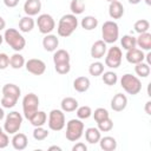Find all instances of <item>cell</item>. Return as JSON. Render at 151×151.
I'll list each match as a JSON object with an SVG mask.
<instances>
[{
  "label": "cell",
  "instance_id": "83f0119b",
  "mask_svg": "<svg viewBox=\"0 0 151 151\" xmlns=\"http://www.w3.org/2000/svg\"><path fill=\"white\" fill-rule=\"evenodd\" d=\"M81 27L86 31H92L97 26H98V19L93 15H86L81 19V22H80Z\"/></svg>",
  "mask_w": 151,
  "mask_h": 151
},
{
  "label": "cell",
  "instance_id": "7bdbcfd3",
  "mask_svg": "<svg viewBox=\"0 0 151 151\" xmlns=\"http://www.w3.org/2000/svg\"><path fill=\"white\" fill-rule=\"evenodd\" d=\"M4 4H5L6 7H8V8H13V7L18 6L19 0H4Z\"/></svg>",
  "mask_w": 151,
  "mask_h": 151
},
{
  "label": "cell",
  "instance_id": "7a4b0ae2",
  "mask_svg": "<svg viewBox=\"0 0 151 151\" xmlns=\"http://www.w3.org/2000/svg\"><path fill=\"white\" fill-rule=\"evenodd\" d=\"M78 27V19L74 14H65L60 18L57 27V33L61 38L70 37Z\"/></svg>",
  "mask_w": 151,
  "mask_h": 151
},
{
  "label": "cell",
  "instance_id": "7c38bea8",
  "mask_svg": "<svg viewBox=\"0 0 151 151\" xmlns=\"http://www.w3.org/2000/svg\"><path fill=\"white\" fill-rule=\"evenodd\" d=\"M25 67H26L27 72H29L34 76H41L46 71V64L41 59H35V58L28 59L25 63Z\"/></svg>",
  "mask_w": 151,
  "mask_h": 151
},
{
  "label": "cell",
  "instance_id": "836d02e7",
  "mask_svg": "<svg viewBox=\"0 0 151 151\" xmlns=\"http://www.w3.org/2000/svg\"><path fill=\"white\" fill-rule=\"evenodd\" d=\"M101 79H103L104 84H106V85H109V86H113V85H116V83L118 81L117 73H116V72H112V71L103 72Z\"/></svg>",
  "mask_w": 151,
  "mask_h": 151
},
{
  "label": "cell",
  "instance_id": "e575fe53",
  "mask_svg": "<svg viewBox=\"0 0 151 151\" xmlns=\"http://www.w3.org/2000/svg\"><path fill=\"white\" fill-rule=\"evenodd\" d=\"M149 28H150V22H149L146 19H139V20H137V21L134 22V25H133V29H134L138 34L147 32Z\"/></svg>",
  "mask_w": 151,
  "mask_h": 151
},
{
  "label": "cell",
  "instance_id": "44dd1931",
  "mask_svg": "<svg viewBox=\"0 0 151 151\" xmlns=\"http://www.w3.org/2000/svg\"><path fill=\"white\" fill-rule=\"evenodd\" d=\"M98 143L100 145V149L104 151H113L117 149V140H116V138H113L111 136L100 137Z\"/></svg>",
  "mask_w": 151,
  "mask_h": 151
},
{
  "label": "cell",
  "instance_id": "74e56055",
  "mask_svg": "<svg viewBox=\"0 0 151 151\" xmlns=\"http://www.w3.org/2000/svg\"><path fill=\"white\" fill-rule=\"evenodd\" d=\"M48 137V131L46 129H44L42 126H35L33 130V138L38 142L44 140Z\"/></svg>",
  "mask_w": 151,
  "mask_h": 151
},
{
  "label": "cell",
  "instance_id": "e0dca14e",
  "mask_svg": "<svg viewBox=\"0 0 151 151\" xmlns=\"http://www.w3.org/2000/svg\"><path fill=\"white\" fill-rule=\"evenodd\" d=\"M106 51H107L106 42L104 40H97L91 47V57L93 59H100L105 55Z\"/></svg>",
  "mask_w": 151,
  "mask_h": 151
},
{
  "label": "cell",
  "instance_id": "5b68a950",
  "mask_svg": "<svg viewBox=\"0 0 151 151\" xmlns=\"http://www.w3.org/2000/svg\"><path fill=\"white\" fill-rule=\"evenodd\" d=\"M84 133V123L81 122V119L79 118H74V119H70L66 123V139L70 142H77L81 138Z\"/></svg>",
  "mask_w": 151,
  "mask_h": 151
},
{
  "label": "cell",
  "instance_id": "4316f807",
  "mask_svg": "<svg viewBox=\"0 0 151 151\" xmlns=\"http://www.w3.org/2000/svg\"><path fill=\"white\" fill-rule=\"evenodd\" d=\"M34 25H35L34 20L32 19V17H28V15L22 17V18L19 20V29H20L21 32H24V33L31 32V31L34 28Z\"/></svg>",
  "mask_w": 151,
  "mask_h": 151
},
{
  "label": "cell",
  "instance_id": "ffe728a7",
  "mask_svg": "<svg viewBox=\"0 0 151 151\" xmlns=\"http://www.w3.org/2000/svg\"><path fill=\"white\" fill-rule=\"evenodd\" d=\"M136 42H137V46L140 47L142 51H150L151 50V33L149 32L140 33L136 38Z\"/></svg>",
  "mask_w": 151,
  "mask_h": 151
},
{
  "label": "cell",
  "instance_id": "1f68e13d",
  "mask_svg": "<svg viewBox=\"0 0 151 151\" xmlns=\"http://www.w3.org/2000/svg\"><path fill=\"white\" fill-rule=\"evenodd\" d=\"M120 44H122V47L124 50H131V48H134L137 46V42H136V38L133 35H130V34H125L123 35V38L120 39Z\"/></svg>",
  "mask_w": 151,
  "mask_h": 151
},
{
  "label": "cell",
  "instance_id": "60d3db41",
  "mask_svg": "<svg viewBox=\"0 0 151 151\" xmlns=\"http://www.w3.org/2000/svg\"><path fill=\"white\" fill-rule=\"evenodd\" d=\"M9 66V57L6 53H0V70H6Z\"/></svg>",
  "mask_w": 151,
  "mask_h": 151
},
{
  "label": "cell",
  "instance_id": "ee69618b",
  "mask_svg": "<svg viewBox=\"0 0 151 151\" xmlns=\"http://www.w3.org/2000/svg\"><path fill=\"white\" fill-rule=\"evenodd\" d=\"M144 110H145V112H146V114H151V101L149 100V101H146V104H145V107H144Z\"/></svg>",
  "mask_w": 151,
  "mask_h": 151
},
{
  "label": "cell",
  "instance_id": "4dcf8cb0",
  "mask_svg": "<svg viewBox=\"0 0 151 151\" xmlns=\"http://www.w3.org/2000/svg\"><path fill=\"white\" fill-rule=\"evenodd\" d=\"M85 7H86V5H85L84 0H72L70 4V9H71L72 14H74V15L81 14L85 11Z\"/></svg>",
  "mask_w": 151,
  "mask_h": 151
},
{
  "label": "cell",
  "instance_id": "8992f818",
  "mask_svg": "<svg viewBox=\"0 0 151 151\" xmlns=\"http://www.w3.org/2000/svg\"><path fill=\"white\" fill-rule=\"evenodd\" d=\"M101 37L106 44H113L119 38V27L116 21L107 20L101 26Z\"/></svg>",
  "mask_w": 151,
  "mask_h": 151
},
{
  "label": "cell",
  "instance_id": "d590c367",
  "mask_svg": "<svg viewBox=\"0 0 151 151\" xmlns=\"http://www.w3.org/2000/svg\"><path fill=\"white\" fill-rule=\"evenodd\" d=\"M76 111H77V117L79 119H88L92 116V109L87 105L78 106Z\"/></svg>",
  "mask_w": 151,
  "mask_h": 151
},
{
  "label": "cell",
  "instance_id": "484cf974",
  "mask_svg": "<svg viewBox=\"0 0 151 151\" xmlns=\"http://www.w3.org/2000/svg\"><path fill=\"white\" fill-rule=\"evenodd\" d=\"M70 61H71V57H70V53L66 50H55L54 51V54H53L54 65L65 64V63H70Z\"/></svg>",
  "mask_w": 151,
  "mask_h": 151
},
{
  "label": "cell",
  "instance_id": "52a82bcc",
  "mask_svg": "<svg viewBox=\"0 0 151 151\" xmlns=\"http://www.w3.org/2000/svg\"><path fill=\"white\" fill-rule=\"evenodd\" d=\"M21 124H22V116L18 111H12L5 118L4 130L8 134H14L20 130Z\"/></svg>",
  "mask_w": 151,
  "mask_h": 151
},
{
  "label": "cell",
  "instance_id": "30bf717a",
  "mask_svg": "<svg viewBox=\"0 0 151 151\" xmlns=\"http://www.w3.org/2000/svg\"><path fill=\"white\" fill-rule=\"evenodd\" d=\"M106 57H105V65L110 68H118L122 64L123 59V52L120 47L118 46H112L106 51Z\"/></svg>",
  "mask_w": 151,
  "mask_h": 151
},
{
  "label": "cell",
  "instance_id": "8d00e7d4",
  "mask_svg": "<svg viewBox=\"0 0 151 151\" xmlns=\"http://www.w3.org/2000/svg\"><path fill=\"white\" fill-rule=\"evenodd\" d=\"M92 116H93L96 123H99V122H101V120L109 118V117H110V113H109V111H107L106 109H104V107H98V109L94 110V112H92Z\"/></svg>",
  "mask_w": 151,
  "mask_h": 151
},
{
  "label": "cell",
  "instance_id": "9c48e42d",
  "mask_svg": "<svg viewBox=\"0 0 151 151\" xmlns=\"http://www.w3.org/2000/svg\"><path fill=\"white\" fill-rule=\"evenodd\" d=\"M48 127L52 131H60L65 127V113L63 110L54 109L48 113V120H47Z\"/></svg>",
  "mask_w": 151,
  "mask_h": 151
},
{
  "label": "cell",
  "instance_id": "4fadbf2b",
  "mask_svg": "<svg viewBox=\"0 0 151 151\" xmlns=\"http://www.w3.org/2000/svg\"><path fill=\"white\" fill-rule=\"evenodd\" d=\"M127 106V98L123 93H117L111 99V109L116 112H120L125 110Z\"/></svg>",
  "mask_w": 151,
  "mask_h": 151
},
{
  "label": "cell",
  "instance_id": "603a6c76",
  "mask_svg": "<svg viewBox=\"0 0 151 151\" xmlns=\"http://www.w3.org/2000/svg\"><path fill=\"white\" fill-rule=\"evenodd\" d=\"M78 106V100L73 97H65L60 103V107L64 112H74Z\"/></svg>",
  "mask_w": 151,
  "mask_h": 151
},
{
  "label": "cell",
  "instance_id": "f6af8a7d",
  "mask_svg": "<svg viewBox=\"0 0 151 151\" xmlns=\"http://www.w3.org/2000/svg\"><path fill=\"white\" fill-rule=\"evenodd\" d=\"M5 27H6V21H5V19L2 17H0V32L2 29H5Z\"/></svg>",
  "mask_w": 151,
  "mask_h": 151
},
{
  "label": "cell",
  "instance_id": "816d5d0a",
  "mask_svg": "<svg viewBox=\"0 0 151 151\" xmlns=\"http://www.w3.org/2000/svg\"><path fill=\"white\" fill-rule=\"evenodd\" d=\"M4 132H5V130H4V129H2L1 126H0V136H1V134H2Z\"/></svg>",
  "mask_w": 151,
  "mask_h": 151
},
{
  "label": "cell",
  "instance_id": "277c9868",
  "mask_svg": "<svg viewBox=\"0 0 151 151\" xmlns=\"http://www.w3.org/2000/svg\"><path fill=\"white\" fill-rule=\"evenodd\" d=\"M120 86L123 87V90L131 94V96H136L142 91V81L137 76H133L131 73H125L122 78H120Z\"/></svg>",
  "mask_w": 151,
  "mask_h": 151
},
{
  "label": "cell",
  "instance_id": "d6a6232c",
  "mask_svg": "<svg viewBox=\"0 0 151 151\" xmlns=\"http://www.w3.org/2000/svg\"><path fill=\"white\" fill-rule=\"evenodd\" d=\"M104 72V64L100 61H94L88 66V73L93 77H99Z\"/></svg>",
  "mask_w": 151,
  "mask_h": 151
},
{
  "label": "cell",
  "instance_id": "f907efd6",
  "mask_svg": "<svg viewBox=\"0 0 151 151\" xmlns=\"http://www.w3.org/2000/svg\"><path fill=\"white\" fill-rule=\"evenodd\" d=\"M145 4L150 6V5H151V0H145Z\"/></svg>",
  "mask_w": 151,
  "mask_h": 151
},
{
  "label": "cell",
  "instance_id": "d6986e66",
  "mask_svg": "<svg viewBox=\"0 0 151 151\" xmlns=\"http://www.w3.org/2000/svg\"><path fill=\"white\" fill-rule=\"evenodd\" d=\"M12 146L15 149V150H25L27 147V144H28V139H27V136L25 133H21V132H17L13 134V138H12Z\"/></svg>",
  "mask_w": 151,
  "mask_h": 151
},
{
  "label": "cell",
  "instance_id": "7dc6e473",
  "mask_svg": "<svg viewBox=\"0 0 151 151\" xmlns=\"http://www.w3.org/2000/svg\"><path fill=\"white\" fill-rule=\"evenodd\" d=\"M4 117H5V111H4L2 107H0V120H2Z\"/></svg>",
  "mask_w": 151,
  "mask_h": 151
},
{
  "label": "cell",
  "instance_id": "2e32d148",
  "mask_svg": "<svg viewBox=\"0 0 151 151\" xmlns=\"http://www.w3.org/2000/svg\"><path fill=\"white\" fill-rule=\"evenodd\" d=\"M59 46V39L57 35L54 34H45L44 39H42V47L45 51L47 52H54L57 50V47Z\"/></svg>",
  "mask_w": 151,
  "mask_h": 151
},
{
  "label": "cell",
  "instance_id": "6da1fadb",
  "mask_svg": "<svg viewBox=\"0 0 151 151\" xmlns=\"http://www.w3.org/2000/svg\"><path fill=\"white\" fill-rule=\"evenodd\" d=\"M21 94V90L15 84H6L2 86V98H1V106L4 109H12L17 105L18 99Z\"/></svg>",
  "mask_w": 151,
  "mask_h": 151
},
{
  "label": "cell",
  "instance_id": "ab89813d",
  "mask_svg": "<svg viewBox=\"0 0 151 151\" xmlns=\"http://www.w3.org/2000/svg\"><path fill=\"white\" fill-rule=\"evenodd\" d=\"M54 68H55L57 73H59V74H67L71 71V64L70 63L57 64V65H54Z\"/></svg>",
  "mask_w": 151,
  "mask_h": 151
},
{
  "label": "cell",
  "instance_id": "d4e9b609",
  "mask_svg": "<svg viewBox=\"0 0 151 151\" xmlns=\"http://www.w3.org/2000/svg\"><path fill=\"white\" fill-rule=\"evenodd\" d=\"M100 137H101V134H100V131L98 130V127H88L85 130V139L90 144H97L99 142Z\"/></svg>",
  "mask_w": 151,
  "mask_h": 151
},
{
  "label": "cell",
  "instance_id": "c3c4849f",
  "mask_svg": "<svg viewBox=\"0 0 151 151\" xmlns=\"http://www.w3.org/2000/svg\"><path fill=\"white\" fill-rule=\"evenodd\" d=\"M130 4H132V5H137V4H139L142 0H127Z\"/></svg>",
  "mask_w": 151,
  "mask_h": 151
},
{
  "label": "cell",
  "instance_id": "f1b7e54d",
  "mask_svg": "<svg viewBox=\"0 0 151 151\" xmlns=\"http://www.w3.org/2000/svg\"><path fill=\"white\" fill-rule=\"evenodd\" d=\"M25 58L22 54H20L19 52H15L13 55H11L9 58V66L14 70H19L22 66H25Z\"/></svg>",
  "mask_w": 151,
  "mask_h": 151
},
{
  "label": "cell",
  "instance_id": "cb8c5ba5",
  "mask_svg": "<svg viewBox=\"0 0 151 151\" xmlns=\"http://www.w3.org/2000/svg\"><path fill=\"white\" fill-rule=\"evenodd\" d=\"M28 122L35 127V126H44L45 124H46V122H47V114H46V112H44V111H37L29 119H28Z\"/></svg>",
  "mask_w": 151,
  "mask_h": 151
},
{
  "label": "cell",
  "instance_id": "f35d334b",
  "mask_svg": "<svg viewBox=\"0 0 151 151\" xmlns=\"http://www.w3.org/2000/svg\"><path fill=\"white\" fill-rule=\"evenodd\" d=\"M97 124H98V130L100 132H109V131H111L113 129V122H112V119L110 117L104 119V120H101V122H99V123H97Z\"/></svg>",
  "mask_w": 151,
  "mask_h": 151
},
{
  "label": "cell",
  "instance_id": "8fae6325",
  "mask_svg": "<svg viewBox=\"0 0 151 151\" xmlns=\"http://www.w3.org/2000/svg\"><path fill=\"white\" fill-rule=\"evenodd\" d=\"M37 26H38V29L40 33L48 34V33H52V31L55 28V21H54L52 15L44 13V14H40L38 17Z\"/></svg>",
  "mask_w": 151,
  "mask_h": 151
},
{
  "label": "cell",
  "instance_id": "9a60e30c",
  "mask_svg": "<svg viewBox=\"0 0 151 151\" xmlns=\"http://www.w3.org/2000/svg\"><path fill=\"white\" fill-rule=\"evenodd\" d=\"M41 11V1L40 0H26L24 4V12L28 17H34L39 14Z\"/></svg>",
  "mask_w": 151,
  "mask_h": 151
},
{
  "label": "cell",
  "instance_id": "b9f144b4",
  "mask_svg": "<svg viewBox=\"0 0 151 151\" xmlns=\"http://www.w3.org/2000/svg\"><path fill=\"white\" fill-rule=\"evenodd\" d=\"M86 150H87V146L84 143H81V142H78L72 147V151H86Z\"/></svg>",
  "mask_w": 151,
  "mask_h": 151
},
{
  "label": "cell",
  "instance_id": "f5cc1de1",
  "mask_svg": "<svg viewBox=\"0 0 151 151\" xmlns=\"http://www.w3.org/2000/svg\"><path fill=\"white\" fill-rule=\"evenodd\" d=\"M106 1H109V2H111V1H114V0H106Z\"/></svg>",
  "mask_w": 151,
  "mask_h": 151
},
{
  "label": "cell",
  "instance_id": "bcb514c9",
  "mask_svg": "<svg viewBox=\"0 0 151 151\" xmlns=\"http://www.w3.org/2000/svg\"><path fill=\"white\" fill-rule=\"evenodd\" d=\"M48 150H50V151H52V150L61 151V147H60V146H57V145H53V146H50V147H48Z\"/></svg>",
  "mask_w": 151,
  "mask_h": 151
},
{
  "label": "cell",
  "instance_id": "681fc988",
  "mask_svg": "<svg viewBox=\"0 0 151 151\" xmlns=\"http://www.w3.org/2000/svg\"><path fill=\"white\" fill-rule=\"evenodd\" d=\"M2 41H4V35H1V34H0V45L2 44Z\"/></svg>",
  "mask_w": 151,
  "mask_h": 151
},
{
  "label": "cell",
  "instance_id": "ac0fdd59",
  "mask_svg": "<svg viewBox=\"0 0 151 151\" xmlns=\"http://www.w3.org/2000/svg\"><path fill=\"white\" fill-rule=\"evenodd\" d=\"M109 15L111 19H120L124 15V6L120 1L114 0L109 5Z\"/></svg>",
  "mask_w": 151,
  "mask_h": 151
},
{
  "label": "cell",
  "instance_id": "f546056e",
  "mask_svg": "<svg viewBox=\"0 0 151 151\" xmlns=\"http://www.w3.org/2000/svg\"><path fill=\"white\" fill-rule=\"evenodd\" d=\"M134 72H136V74H137L138 77H140V78H146V77H149V74H150V72H151L150 65H149L147 63L140 61V63L136 64V66H134Z\"/></svg>",
  "mask_w": 151,
  "mask_h": 151
},
{
  "label": "cell",
  "instance_id": "ba28073f",
  "mask_svg": "<svg viewBox=\"0 0 151 151\" xmlns=\"http://www.w3.org/2000/svg\"><path fill=\"white\" fill-rule=\"evenodd\" d=\"M39 107V97L35 93H27L22 99V112L24 117L28 120Z\"/></svg>",
  "mask_w": 151,
  "mask_h": 151
},
{
  "label": "cell",
  "instance_id": "7402d4cb",
  "mask_svg": "<svg viewBox=\"0 0 151 151\" xmlns=\"http://www.w3.org/2000/svg\"><path fill=\"white\" fill-rule=\"evenodd\" d=\"M90 85H91V83L87 77H78L73 81V88L79 93L86 92L90 88Z\"/></svg>",
  "mask_w": 151,
  "mask_h": 151
},
{
  "label": "cell",
  "instance_id": "3957f363",
  "mask_svg": "<svg viewBox=\"0 0 151 151\" xmlns=\"http://www.w3.org/2000/svg\"><path fill=\"white\" fill-rule=\"evenodd\" d=\"M4 40L6 44L13 48L15 52H20L25 48L26 46V40L22 37V34L17 31L15 28H7L4 33Z\"/></svg>",
  "mask_w": 151,
  "mask_h": 151
},
{
  "label": "cell",
  "instance_id": "5bb4252c",
  "mask_svg": "<svg viewBox=\"0 0 151 151\" xmlns=\"http://www.w3.org/2000/svg\"><path fill=\"white\" fill-rule=\"evenodd\" d=\"M125 58H126V60H127L130 64L136 65V64H138V63H140V61H144L145 54H144V52H143L140 48L134 47V48H131V50H127V51H126Z\"/></svg>",
  "mask_w": 151,
  "mask_h": 151
}]
</instances>
